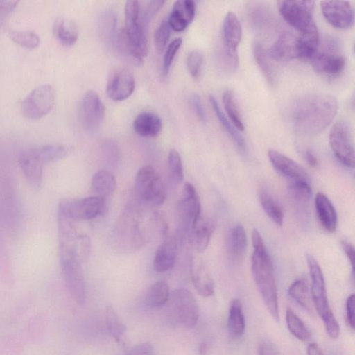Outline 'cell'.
Instances as JSON below:
<instances>
[{
	"instance_id": "cell-1",
	"label": "cell",
	"mask_w": 355,
	"mask_h": 355,
	"mask_svg": "<svg viewBox=\"0 0 355 355\" xmlns=\"http://www.w3.org/2000/svg\"><path fill=\"white\" fill-rule=\"evenodd\" d=\"M338 110L336 99L329 94H306L295 99L288 112L294 130L304 135L323 131L334 119Z\"/></svg>"
},
{
	"instance_id": "cell-2",
	"label": "cell",
	"mask_w": 355,
	"mask_h": 355,
	"mask_svg": "<svg viewBox=\"0 0 355 355\" xmlns=\"http://www.w3.org/2000/svg\"><path fill=\"white\" fill-rule=\"evenodd\" d=\"M251 271L257 288L270 315L279 322L275 271L263 239L257 229L252 232Z\"/></svg>"
},
{
	"instance_id": "cell-3",
	"label": "cell",
	"mask_w": 355,
	"mask_h": 355,
	"mask_svg": "<svg viewBox=\"0 0 355 355\" xmlns=\"http://www.w3.org/2000/svg\"><path fill=\"white\" fill-rule=\"evenodd\" d=\"M140 205L131 202L127 205L114 224L112 242L123 252H132L141 249L150 236L148 226L144 223Z\"/></svg>"
},
{
	"instance_id": "cell-4",
	"label": "cell",
	"mask_w": 355,
	"mask_h": 355,
	"mask_svg": "<svg viewBox=\"0 0 355 355\" xmlns=\"http://www.w3.org/2000/svg\"><path fill=\"white\" fill-rule=\"evenodd\" d=\"M78 235L60 237V263L66 286L73 297L82 304L85 300V284L81 261L76 250Z\"/></svg>"
},
{
	"instance_id": "cell-5",
	"label": "cell",
	"mask_w": 355,
	"mask_h": 355,
	"mask_svg": "<svg viewBox=\"0 0 355 355\" xmlns=\"http://www.w3.org/2000/svg\"><path fill=\"white\" fill-rule=\"evenodd\" d=\"M306 261L311 279L312 302L322 320L327 334L331 338L336 339L340 334V326L329 306L322 269L317 260L309 254H306Z\"/></svg>"
},
{
	"instance_id": "cell-6",
	"label": "cell",
	"mask_w": 355,
	"mask_h": 355,
	"mask_svg": "<svg viewBox=\"0 0 355 355\" xmlns=\"http://www.w3.org/2000/svg\"><path fill=\"white\" fill-rule=\"evenodd\" d=\"M315 2L310 0L280 1L278 8L284 19L299 33L300 36L319 38L313 19Z\"/></svg>"
},
{
	"instance_id": "cell-7",
	"label": "cell",
	"mask_w": 355,
	"mask_h": 355,
	"mask_svg": "<svg viewBox=\"0 0 355 355\" xmlns=\"http://www.w3.org/2000/svg\"><path fill=\"white\" fill-rule=\"evenodd\" d=\"M134 191L137 202L148 207L161 205L166 196L162 179L150 165H145L138 171L135 180Z\"/></svg>"
},
{
	"instance_id": "cell-8",
	"label": "cell",
	"mask_w": 355,
	"mask_h": 355,
	"mask_svg": "<svg viewBox=\"0 0 355 355\" xmlns=\"http://www.w3.org/2000/svg\"><path fill=\"white\" fill-rule=\"evenodd\" d=\"M173 320L185 328H193L198 322L199 310L194 295L186 288H177L170 293L167 302Z\"/></svg>"
},
{
	"instance_id": "cell-9",
	"label": "cell",
	"mask_w": 355,
	"mask_h": 355,
	"mask_svg": "<svg viewBox=\"0 0 355 355\" xmlns=\"http://www.w3.org/2000/svg\"><path fill=\"white\" fill-rule=\"evenodd\" d=\"M313 69L318 73L334 76L345 68V59L339 52L338 42L332 37L325 38L309 59Z\"/></svg>"
},
{
	"instance_id": "cell-10",
	"label": "cell",
	"mask_w": 355,
	"mask_h": 355,
	"mask_svg": "<svg viewBox=\"0 0 355 355\" xmlns=\"http://www.w3.org/2000/svg\"><path fill=\"white\" fill-rule=\"evenodd\" d=\"M106 210L105 198L95 196L79 199L65 200L58 207V216L72 220H91Z\"/></svg>"
},
{
	"instance_id": "cell-11",
	"label": "cell",
	"mask_w": 355,
	"mask_h": 355,
	"mask_svg": "<svg viewBox=\"0 0 355 355\" xmlns=\"http://www.w3.org/2000/svg\"><path fill=\"white\" fill-rule=\"evenodd\" d=\"M200 212L201 205L198 193L193 185L186 182L178 203L179 237H183L187 233L193 231L200 220Z\"/></svg>"
},
{
	"instance_id": "cell-12",
	"label": "cell",
	"mask_w": 355,
	"mask_h": 355,
	"mask_svg": "<svg viewBox=\"0 0 355 355\" xmlns=\"http://www.w3.org/2000/svg\"><path fill=\"white\" fill-rule=\"evenodd\" d=\"M331 148L339 162L348 168L354 166V149L352 128L349 123L340 120L331 127L329 136Z\"/></svg>"
},
{
	"instance_id": "cell-13",
	"label": "cell",
	"mask_w": 355,
	"mask_h": 355,
	"mask_svg": "<svg viewBox=\"0 0 355 355\" xmlns=\"http://www.w3.org/2000/svg\"><path fill=\"white\" fill-rule=\"evenodd\" d=\"M55 93L50 85H42L33 89L23 100L21 110L23 115L29 119H39L53 109Z\"/></svg>"
},
{
	"instance_id": "cell-14",
	"label": "cell",
	"mask_w": 355,
	"mask_h": 355,
	"mask_svg": "<svg viewBox=\"0 0 355 355\" xmlns=\"http://www.w3.org/2000/svg\"><path fill=\"white\" fill-rule=\"evenodd\" d=\"M79 114L83 126L88 132H96L101 127L105 108L99 96L94 91H88L82 98Z\"/></svg>"
},
{
	"instance_id": "cell-15",
	"label": "cell",
	"mask_w": 355,
	"mask_h": 355,
	"mask_svg": "<svg viewBox=\"0 0 355 355\" xmlns=\"http://www.w3.org/2000/svg\"><path fill=\"white\" fill-rule=\"evenodd\" d=\"M268 56L277 61L306 59L301 38L291 32L279 35L268 51Z\"/></svg>"
},
{
	"instance_id": "cell-16",
	"label": "cell",
	"mask_w": 355,
	"mask_h": 355,
	"mask_svg": "<svg viewBox=\"0 0 355 355\" xmlns=\"http://www.w3.org/2000/svg\"><path fill=\"white\" fill-rule=\"evenodd\" d=\"M320 8L324 17L332 26L339 29H347L352 26L354 13L349 1H322Z\"/></svg>"
},
{
	"instance_id": "cell-17",
	"label": "cell",
	"mask_w": 355,
	"mask_h": 355,
	"mask_svg": "<svg viewBox=\"0 0 355 355\" xmlns=\"http://www.w3.org/2000/svg\"><path fill=\"white\" fill-rule=\"evenodd\" d=\"M288 196L293 209L299 223L306 227L310 222V201L311 187L310 184L304 182H289L288 185Z\"/></svg>"
},
{
	"instance_id": "cell-18",
	"label": "cell",
	"mask_w": 355,
	"mask_h": 355,
	"mask_svg": "<svg viewBox=\"0 0 355 355\" xmlns=\"http://www.w3.org/2000/svg\"><path fill=\"white\" fill-rule=\"evenodd\" d=\"M268 159L273 168L289 182H304L311 184L307 171L297 162L274 149L268 152Z\"/></svg>"
},
{
	"instance_id": "cell-19",
	"label": "cell",
	"mask_w": 355,
	"mask_h": 355,
	"mask_svg": "<svg viewBox=\"0 0 355 355\" xmlns=\"http://www.w3.org/2000/svg\"><path fill=\"white\" fill-rule=\"evenodd\" d=\"M135 80L132 71L128 68H117L110 74L106 86V92L114 101H123L133 93Z\"/></svg>"
},
{
	"instance_id": "cell-20",
	"label": "cell",
	"mask_w": 355,
	"mask_h": 355,
	"mask_svg": "<svg viewBox=\"0 0 355 355\" xmlns=\"http://www.w3.org/2000/svg\"><path fill=\"white\" fill-rule=\"evenodd\" d=\"M18 161L29 186L34 190L40 189L43 180L44 164L35 147L23 150L19 155Z\"/></svg>"
},
{
	"instance_id": "cell-21",
	"label": "cell",
	"mask_w": 355,
	"mask_h": 355,
	"mask_svg": "<svg viewBox=\"0 0 355 355\" xmlns=\"http://www.w3.org/2000/svg\"><path fill=\"white\" fill-rule=\"evenodd\" d=\"M248 247L245 230L242 225L232 226L226 235L225 248L229 259L234 263H241L245 258Z\"/></svg>"
},
{
	"instance_id": "cell-22",
	"label": "cell",
	"mask_w": 355,
	"mask_h": 355,
	"mask_svg": "<svg viewBox=\"0 0 355 355\" xmlns=\"http://www.w3.org/2000/svg\"><path fill=\"white\" fill-rule=\"evenodd\" d=\"M178 240L175 236H168L158 246L154 260L153 268L157 272L171 270L175 265L178 253Z\"/></svg>"
},
{
	"instance_id": "cell-23",
	"label": "cell",
	"mask_w": 355,
	"mask_h": 355,
	"mask_svg": "<svg viewBox=\"0 0 355 355\" xmlns=\"http://www.w3.org/2000/svg\"><path fill=\"white\" fill-rule=\"evenodd\" d=\"M196 14V4L192 0H179L175 2L168 17L171 29L181 32L192 22Z\"/></svg>"
},
{
	"instance_id": "cell-24",
	"label": "cell",
	"mask_w": 355,
	"mask_h": 355,
	"mask_svg": "<svg viewBox=\"0 0 355 355\" xmlns=\"http://www.w3.org/2000/svg\"><path fill=\"white\" fill-rule=\"evenodd\" d=\"M315 207L322 226L328 232H334L337 227V213L330 200L323 193L316 194Z\"/></svg>"
},
{
	"instance_id": "cell-25",
	"label": "cell",
	"mask_w": 355,
	"mask_h": 355,
	"mask_svg": "<svg viewBox=\"0 0 355 355\" xmlns=\"http://www.w3.org/2000/svg\"><path fill=\"white\" fill-rule=\"evenodd\" d=\"M223 46L232 51H236L241 35L242 29L236 15L229 12L226 14L223 22Z\"/></svg>"
},
{
	"instance_id": "cell-26",
	"label": "cell",
	"mask_w": 355,
	"mask_h": 355,
	"mask_svg": "<svg viewBox=\"0 0 355 355\" xmlns=\"http://www.w3.org/2000/svg\"><path fill=\"white\" fill-rule=\"evenodd\" d=\"M133 128L135 132L141 137H153L161 132L162 123L156 114L144 112L139 114L135 119Z\"/></svg>"
},
{
	"instance_id": "cell-27",
	"label": "cell",
	"mask_w": 355,
	"mask_h": 355,
	"mask_svg": "<svg viewBox=\"0 0 355 355\" xmlns=\"http://www.w3.org/2000/svg\"><path fill=\"white\" fill-rule=\"evenodd\" d=\"M191 275L193 286L197 292L204 297L214 293V282L207 268L203 263H192Z\"/></svg>"
},
{
	"instance_id": "cell-28",
	"label": "cell",
	"mask_w": 355,
	"mask_h": 355,
	"mask_svg": "<svg viewBox=\"0 0 355 355\" xmlns=\"http://www.w3.org/2000/svg\"><path fill=\"white\" fill-rule=\"evenodd\" d=\"M125 31L129 43L135 53L141 59L148 55V45L146 35V29L140 20L125 23Z\"/></svg>"
},
{
	"instance_id": "cell-29",
	"label": "cell",
	"mask_w": 355,
	"mask_h": 355,
	"mask_svg": "<svg viewBox=\"0 0 355 355\" xmlns=\"http://www.w3.org/2000/svg\"><path fill=\"white\" fill-rule=\"evenodd\" d=\"M245 327L242 304L239 299H233L230 304L227 327L230 335L234 338L242 336Z\"/></svg>"
},
{
	"instance_id": "cell-30",
	"label": "cell",
	"mask_w": 355,
	"mask_h": 355,
	"mask_svg": "<svg viewBox=\"0 0 355 355\" xmlns=\"http://www.w3.org/2000/svg\"><path fill=\"white\" fill-rule=\"evenodd\" d=\"M268 8L255 4L248 10V17L252 26L259 31H267L275 24V17Z\"/></svg>"
},
{
	"instance_id": "cell-31",
	"label": "cell",
	"mask_w": 355,
	"mask_h": 355,
	"mask_svg": "<svg viewBox=\"0 0 355 355\" xmlns=\"http://www.w3.org/2000/svg\"><path fill=\"white\" fill-rule=\"evenodd\" d=\"M53 33L57 40L66 46H73L78 39V31L76 24L64 18L56 19L53 26Z\"/></svg>"
},
{
	"instance_id": "cell-32",
	"label": "cell",
	"mask_w": 355,
	"mask_h": 355,
	"mask_svg": "<svg viewBox=\"0 0 355 355\" xmlns=\"http://www.w3.org/2000/svg\"><path fill=\"white\" fill-rule=\"evenodd\" d=\"M91 187L93 191L98 196L104 198L115 191L116 179L110 171L101 169L93 175Z\"/></svg>"
},
{
	"instance_id": "cell-33",
	"label": "cell",
	"mask_w": 355,
	"mask_h": 355,
	"mask_svg": "<svg viewBox=\"0 0 355 355\" xmlns=\"http://www.w3.org/2000/svg\"><path fill=\"white\" fill-rule=\"evenodd\" d=\"M209 102L217 119L225 132L232 138L238 148L242 151H245L246 144L243 137L230 121L227 120L224 113L221 111L217 101L211 95L209 96Z\"/></svg>"
},
{
	"instance_id": "cell-34",
	"label": "cell",
	"mask_w": 355,
	"mask_h": 355,
	"mask_svg": "<svg viewBox=\"0 0 355 355\" xmlns=\"http://www.w3.org/2000/svg\"><path fill=\"white\" fill-rule=\"evenodd\" d=\"M169 295L168 284L164 280H159L148 288L145 302L150 308H160L167 303Z\"/></svg>"
},
{
	"instance_id": "cell-35",
	"label": "cell",
	"mask_w": 355,
	"mask_h": 355,
	"mask_svg": "<svg viewBox=\"0 0 355 355\" xmlns=\"http://www.w3.org/2000/svg\"><path fill=\"white\" fill-rule=\"evenodd\" d=\"M259 199L263 211L270 220L277 225L282 226L284 214L279 202L263 188L259 191Z\"/></svg>"
},
{
	"instance_id": "cell-36",
	"label": "cell",
	"mask_w": 355,
	"mask_h": 355,
	"mask_svg": "<svg viewBox=\"0 0 355 355\" xmlns=\"http://www.w3.org/2000/svg\"><path fill=\"white\" fill-rule=\"evenodd\" d=\"M199 221V220H198ZM215 230V225L211 220H205L196 224L193 232L196 250L202 253L207 248L212 234Z\"/></svg>"
},
{
	"instance_id": "cell-37",
	"label": "cell",
	"mask_w": 355,
	"mask_h": 355,
	"mask_svg": "<svg viewBox=\"0 0 355 355\" xmlns=\"http://www.w3.org/2000/svg\"><path fill=\"white\" fill-rule=\"evenodd\" d=\"M289 296L300 306L312 313V305L308 286L303 279H297L288 288Z\"/></svg>"
},
{
	"instance_id": "cell-38",
	"label": "cell",
	"mask_w": 355,
	"mask_h": 355,
	"mask_svg": "<svg viewBox=\"0 0 355 355\" xmlns=\"http://www.w3.org/2000/svg\"><path fill=\"white\" fill-rule=\"evenodd\" d=\"M286 322L290 332L298 340L307 342L311 340V332L300 318L290 308L286 311Z\"/></svg>"
},
{
	"instance_id": "cell-39",
	"label": "cell",
	"mask_w": 355,
	"mask_h": 355,
	"mask_svg": "<svg viewBox=\"0 0 355 355\" xmlns=\"http://www.w3.org/2000/svg\"><path fill=\"white\" fill-rule=\"evenodd\" d=\"M105 320L106 327L111 336L116 342H121L126 332V327L112 306L106 307Z\"/></svg>"
},
{
	"instance_id": "cell-40",
	"label": "cell",
	"mask_w": 355,
	"mask_h": 355,
	"mask_svg": "<svg viewBox=\"0 0 355 355\" xmlns=\"http://www.w3.org/2000/svg\"><path fill=\"white\" fill-rule=\"evenodd\" d=\"M44 165L57 162L65 157L69 149L62 144H48L35 147Z\"/></svg>"
},
{
	"instance_id": "cell-41",
	"label": "cell",
	"mask_w": 355,
	"mask_h": 355,
	"mask_svg": "<svg viewBox=\"0 0 355 355\" xmlns=\"http://www.w3.org/2000/svg\"><path fill=\"white\" fill-rule=\"evenodd\" d=\"M223 103L230 122L239 131H243L245 126L232 91L226 90L223 93Z\"/></svg>"
},
{
	"instance_id": "cell-42",
	"label": "cell",
	"mask_w": 355,
	"mask_h": 355,
	"mask_svg": "<svg viewBox=\"0 0 355 355\" xmlns=\"http://www.w3.org/2000/svg\"><path fill=\"white\" fill-rule=\"evenodd\" d=\"M252 51L256 63L261 70L268 83L270 85L275 84V74L268 60L267 54L263 45L259 42H254Z\"/></svg>"
},
{
	"instance_id": "cell-43",
	"label": "cell",
	"mask_w": 355,
	"mask_h": 355,
	"mask_svg": "<svg viewBox=\"0 0 355 355\" xmlns=\"http://www.w3.org/2000/svg\"><path fill=\"white\" fill-rule=\"evenodd\" d=\"M116 45L119 53L129 62L135 65H141L142 60L134 51L132 47L128 42L125 29H122L116 36Z\"/></svg>"
},
{
	"instance_id": "cell-44",
	"label": "cell",
	"mask_w": 355,
	"mask_h": 355,
	"mask_svg": "<svg viewBox=\"0 0 355 355\" xmlns=\"http://www.w3.org/2000/svg\"><path fill=\"white\" fill-rule=\"evenodd\" d=\"M9 35L14 42L26 49H35L40 43L39 35L33 31H11Z\"/></svg>"
},
{
	"instance_id": "cell-45",
	"label": "cell",
	"mask_w": 355,
	"mask_h": 355,
	"mask_svg": "<svg viewBox=\"0 0 355 355\" xmlns=\"http://www.w3.org/2000/svg\"><path fill=\"white\" fill-rule=\"evenodd\" d=\"M149 232L164 239L167 237L168 232V225L167 220L163 213L156 211H154L148 220Z\"/></svg>"
},
{
	"instance_id": "cell-46",
	"label": "cell",
	"mask_w": 355,
	"mask_h": 355,
	"mask_svg": "<svg viewBox=\"0 0 355 355\" xmlns=\"http://www.w3.org/2000/svg\"><path fill=\"white\" fill-rule=\"evenodd\" d=\"M168 168L171 179L178 184L184 178L181 157L176 150H171L168 155Z\"/></svg>"
},
{
	"instance_id": "cell-47",
	"label": "cell",
	"mask_w": 355,
	"mask_h": 355,
	"mask_svg": "<svg viewBox=\"0 0 355 355\" xmlns=\"http://www.w3.org/2000/svg\"><path fill=\"white\" fill-rule=\"evenodd\" d=\"M171 28L168 19H164L155 30L154 35L155 45L159 53L162 52L170 37Z\"/></svg>"
},
{
	"instance_id": "cell-48",
	"label": "cell",
	"mask_w": 355,
	"mask_h": 355,
	"mask_svg": "<svg viewBox=\"0 0 355 355\" xmlns=\"http://www.w3.org/2000/svg\"><path fill=\"white\" fill-rule=\"evenodd\" d=\"M163 4L164 1H150L146 2L144 8L141 6L140 22L145 29Z\"/></svg>"
},
{
	"instance_id": "cell-49",
	"label": "cell",
	"mask_w": 355,
	"mask_h": 355,
	"mask_svg": "<svg viewBox=\"0 0 355 355\" xmlns=\"http://www.w3.org/2000/svg\"><path fill=\"white\" fill-rule=\"evenodd\" d=\"M182 38H176L168 44L164 58L163 71L165 74L168 73L174 58L182 45Z\"/></svg>"
},
{
	"instance_id": "cell-50",
	"label": "cell",
	"mask_w": 355,
	"mask_h": 355,
	"mask_svg": "<svg viewBox=\"0 0 355 355\" xmlns=\"http://www.w3.org/2000/svg\"><path fill=\"white\" fill-rule=\"evenodd\" d=\"M203 58L198 51H191L187 59V67L191 76L195 78L200 73Z\"/></svg>"
},
{
	"instance_id": "cell-51",
	"label": "cell",
	"mask_w": 355,
	"mask_h": 355,
	"mask_svg": "<svg viewBox=\"0 0 355 355\" xmlns=\"http://www.w3.org/2000/svg\"><path fill=\"white\" fill-rule=\"evenodd\" d=\"M190 103L198 120L205 123L206 114L200 96L198 94H193L190 98Z\"/></svg>"
},
{
	"instance_id": "cell-52",
	"label": "cell",
	"mask_w": 355,
	"mask_h": 355,
	"mask_svg": "<svg viewBox=\"0 0 355 355\" xmlns=\"http://www.w3.org/2000/svg\"><path fill=\"white\" fill-rule=\"evenodd\" d=\"M125 355H154L153 345L149 343H143L135 345Z\"/></svg>"
},
{
	"instance_id": "cell-53",
	"label": "cell",
	"mask_w": 355,
	"mask_h": 355,
	"mask_svg": "<svg viewBox=\"0 0 355 355\" xmlns=\"http://www.w3.org/2000/svg\"><path fill=\"white\" fill-rule=\"evenodd\" d=\"M104 153L105 154V158L108 162H110L112 164L119 160V152L117 146L113 142H109L105 144L103 147Z\"/></svg>"
},
{
	"instance_id": "cell-54",
	"label": "cell",
	"mask_w": 355,
	"mask_h": 355,
	"mask_svg": "<svg viewBox=\"0 0 355 355\" xmlns=\"http://www.w3.org/2000/svg\"><path fill=\"white\" fill-rule=\"evenodd\" d=\"M17 1L0 0V22L17 8Z\"/></svg>"
},
{
	"instance_id": "cell-55",
	"label": "cell",
	"mask_w": 355,
	"mask_h": 355,
	"mask_svg": "<svg viewBox=\"0 0 355 355\" xmlns=\"http://www.w3.org/2000/svg\"><path fill=\"white\" fill-rule=\"evenodd\" d=\"M346 319L350 328L354 329V295H350L346 302Z\"/></svg>"
},
{
	"instance_id": "cell-56",
	"label": "cell",
	"mask_w": 355,
	"mask_h": 355,
	"mask_svg": "<svg viewBox=\"0 0 355 355\" xmlns=\"http://www.w3.org/2000/svg\"><path fill=\"white\" fill-rule=\"evenodd\" d=\"M258 355H281L276 346L268 340L262 341L258 348Z\"/></svg>"
},
{
	"instance_id": "cell-57",
	"label": "cell",
	"mask_w": 355,
	"mask_h": 355,
	"mask_svg": "<svg viewBox=\"0 0 355 355\" xmlns=\"http://www.w3.org/2000/svg\"><path fill=\"white\" fill-rule=\"evenodd\" d=\"M342 248L343 249V251L345 252V255L347 256V259H349L352 268V272L354 273V248L353 245L349 243L347 241H343L341 243Z\"/></svg>"
},
{
	"instance_id": "cell-58",
	"label": "cell",
	"mask_w": 355,
	"mask_h": 355,
	"mask_svg": "<svg viewBox=\"0 0 355 355\" xmlns=\"http://www.w3.org/2000/svg\"><path fill=\"white\" fill-rule=\"evenodd\" d=\"M304 157L307 163L313 166L316 167L318 165V160L315 155L310 150H306L304 153Z\"/></svg>"
},
{
	"instance_id": "cell-59",
	"label": "cell",
	"mask_w": 355,
	"mask_h": 355,
	"mask_svg": "<svg viewBox=\"0 0 355 355\" xmlns=\"http://www.w3.org/2000/svg\"><path fill=\"white\" fill-rule=\"evenodd\" d=\"M307 355H324V354L318 344L311 343L307 347Z\"/></svg>"
}]
</instances>
